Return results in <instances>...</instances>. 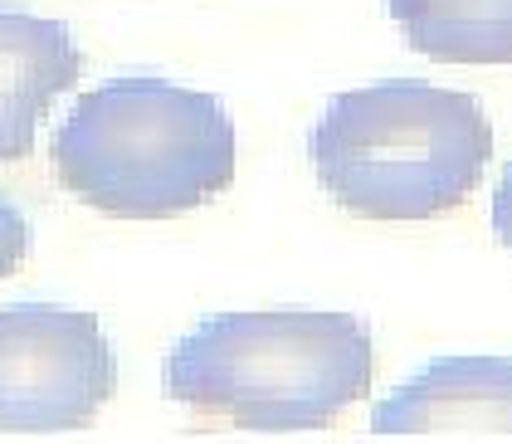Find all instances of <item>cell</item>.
I'll use <instances>...</instances> for the list:
<instances>
[{"mask_svg":"<svg viewBox=\"0 0 512 444\" xmlns=\"http://www.w3.org/2000/svg\"><path fill=\"white\" fill-rule=\"evenodd\" d=\"M386 10L434 64H512V0H386Z\"/></svg>","mask_w":512,"mask_h":444,"instance_id":"obj_7","label":"cell"},{"mask_svg":"<svg viewBox=\"0 0 512 444\" xmlns=\"http://www.w3.org/2000/svg\"><path fill=\"white\" fill-rule=\"evenodd\" d=\"M308 157L317 186L347 215L415 225L478 191L493 162V122L473 93L391 79L327 98Z\"/></svg>","mask_w":512,"mask_h":444,"instance_id":"obj_3","label":"cell"},{"mask_svg":"<svg viewBox=\"0 0 512 444\" xmlns=\"http://www.w3.org/2000/svg\"><path fill=\"white\" fill-rule=\"evenodd\" d=\"M493 235L503 249H512V162L498 176V191H493Z\"/></svg>","mask_w":512,"mask_h":444,"instance_id":"obj_9","label":"cell"},{"mask_svg":"<svg viewBox=\"0 0 512 444\" xmlns=\"http://www.w3.org/2000/svg\"><path fill=\"white\" fill-rule=\"evenodd\" d=\"M25 254H30V220L10 196H0V279H10L25 264Z\"/></svg>","mask_w":512,"mask_h":444,"instance_id":"obj_8","label":"cell"},{"mask_svg":"<svg viewBox=\"0 0 512 444\" xmlns=\"http://www.w3.org/2000/svg\"><path fill=\"white\" fill-rule=\"evenodd\" d=\"M118 391L103 323L69 303H0V435H69Z\"/></svg>","mask_w":512,"mask_h":444,"instance_id":"obj_4","label":"cell"},{"mask_svg":"<svg viewBox=\"0 0 512 444\" xmlns=\"http://www.w3.org/2000/svg\"><path fill=\"white\" fill-rule=\"evenodd\" d=\"M371 435H512V357H434L376 401Z\"/></svg>","mask_w":512,"mask_h":444,"instance_id":"obj_5","label":"cell"},{"mask_svg":"<svg viewBox=\"0 0 512 444\" xmlns=\"http://www.w3.org/2000/svg\"><path fill=\"white\" fill-rule=\"evenodd\" d=\"M371 386V332L356 313H215L161 362V391L196 420L298 435L342 420Z\"/></svg>","mask_w":512,"mask_h":444,"instance_id":"obj_1","label":"cell"},{"mask_svg":"<svg viewBox=\"0 0 512 444\" xmlns=\"http://www.w3.org/2000/svg\"><path fill=\"white\" fill-rule=\"evenodd\" d=\"M83 74L79 40L64 20L0 10V162L35 152V132Z\"/></svg>","mask_w":512,"mask_h":444,"instance_id":"obj_6","label":"cell"},{"mask_svg":"<svg viewBox=\"0 0 512 444\" xmlns=\"http://www.w3.org/2000/svg\"><path fill=\"white\" fill-rule=\"evenodd\" d=\"M59 186L113 220H176L230 191L235 118L215 93L122 74L83 93L54 132Z\"/></svg>","mask_w":512,"mask_h":444,"instance_id":"obj_2","label":"cell"}]
</instances>
